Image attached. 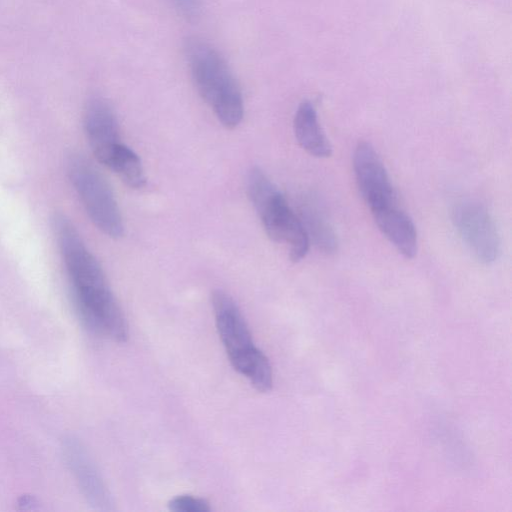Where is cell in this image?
<instances>
[{
    "label": "cell",
    "mask_w": 512,
    "mask_h": 512,
    "mask_svg": "<svg viewBox=\"0 0 512 512\" xmlns=\"http://www.w3.org/2000/svg\"><path fill=\"white\" fill-rule=\"evenodd\" d=\"M219 337L233 368L245 376L260 392H267L273 384L268 358L253 342L249 327L233 298L223 290L211 296Z\"/></svg>",
    "instance_id": "cell-2"
},
{
    "label": "cell",
    "mask_w": 512,
    "mask_h": 512,
    "mask_svg": "<svg viewBox=\"0 0 512 512\" xmlns=\"http://www.w3.org/2000/svg\"><path fill=\"white\" fill-rule=\"evenodd\" d=\"M36 505V501L31 496H22V498L19 500V506L23 510L33 509Z\"/></svg>",
    "instance_id": "cell-15"
},
{
    "label": "cell",
    "mask_w": 512,
    "mask_h": 512,
    "mask_svg": "<svg viewBox=\"0 0 512 512\" xmlns=\"http://www.w3.org/2000/svg\"><path fill=\"white\" fill-rule=\"evenodd\" d=\"M187 22H197L202 14V0H168Z\"/></svg>",
    "instance_id": "cell-14"
},
{
    "label": "cell",
    "mask_w": 512,
    "mask_h": 512,
    "mask_svg": "<svg viewBox=\"0 0 512 512\" xmlns=\"http://www.w3.org/2000/svg\"><path fill=\"white\" fill-rule=\"evenodd\" d=\"M168 508L174 512H209V503L191 495H179L168 502Z\"/></svg>",
    "instance_id": "cell-13"
},
{
    "label": "cell",
    "mask_w": 512,
    "mask_h": 512,
    "mask_svg": "<svg viewBox=\"0 0 512 512\" xmlns=\"http://www.w3.org/2000/svg\"><path fill=\"white\" fill-rule=\"evenodd\" d=\"M299 218L309 240H312L319 250L326 254L334 253L337 250V235L317 201L305 198L301 202Z\"/></svg>",
    "instance_id": "cell-11"
},
{
    "label": "cell",
    "mask_w": 512,
    "mask_h": 512,
    "mask_svg": "<svg viewBox=\"0 0 512 512\" xmlns=\"http://www.w3.org/2000/svg\"><path fill=\"white\" fill-rule=\"evenodd\" d=\"M64 457L89 504L97 510H112L111 496L82 444L68 436L62 445Z\"/></svg>",
    "instance_id": "cell-8"
},
{
    "label": "cell",
    "mask_w": 512,
    "mask_h": 512,
    "mask_svg": "<svg viewBox=\"0 0 512 512\" xmlns=\"http://www.w3.org/2000/svg\"><path fill=\"white\" fill-rule=\"evenodd\" d=\"M184 54L201 98L211 106L224 127H237L243 118V98L224 58L209 42L199 37L185 40Z\"/></svg>",
    "instance_id": "cell-1"
},
{
    "label": "cell",
    "mask_w": 512,
    "mask_h": 512,
    "mask_svg": "<svg viewBox=\"0 0 512 512\" xmlns=\"http://www.w3.org/2000/svg\"><path fill=\"white\" fill-rule=\"evenodd\" d=\"M107 167L113 170L130 188L140 189L146 183L140 158L123 143L116 148Z\"/></svg>",
    "instance_id": "cell-12"
},
{
    "label": "cell",
    "mask_w": 512,
    "mask_h": 512,
    "mask_svg": "<svg viewBox=\"0 0 512 512\" xmlns=\"http://www.w3.org/2000/svg\"><path fill=\"white\" fill-rule=\"evenodd\" d=\"M353 169L359 192L370 209L396 202L387 170L370 143L356 146Z\"/></svg>",
    "instance_id": "cell-6"
},
{
    "label": "cell",
    "mask_w": 512,
    "mask_h": 512,
    "mask_svg": "<svg viewBox=\"0 0 512 512\" xmlns=\"http://www.w3.org/2000/svg\"><path fill=\"white\" fill-rule=\"evenodd\" d=\"M375 223L397 251L406 258L417 253L418 240L412 219L396 202L371 209Z\"/></svg>",
    "instance_id": "cell-9"
},
{
    "label": "cell",
    "mask_w": 512,
    "mask_h": 512,
    "mask_svg": "<svg viewBox=\"0 0 512 512\" xmlns=\"http://www.w3.org/2000/svg\"><path fill=\"white\" fill-rule=\"evenodd\" d=\"M452 221L463 242L475 258L491 264L501 251V240L488 209L478 201L462 200L454 205Z\"/></svg>",
    "instance_id": "cell-4"
},
{
    "label": "cell",
    "mask_w": 512,
    "mask_h": 512,
    "mask_svg": "<svg viewBox=\"0 0 512 512\" xmlns=\"http://www.w3.org/2000/svg\"><path fill=\"white\" fill-rule=\"evenodd\" d=\"M68 175L89 218L110 238L124 233L123 218L111 187L86 158L75 155L68 161Z\"/></svg>",
    "instance_id": "cell-3"
},
{
    "label": "cell",
    "mask_w": 512,
    "mask_h": 512,
    "mask_svg": "<svg viewBox=\"0 0 512 512\" xmlns=\"http://www.w3.org/2000/svg\"><path fill=\"white\" fill-rule=\"evenodd\" d=\"M293 128L299 145L310 155L326 158L332 154V146L323 132L314 106L302 102L295 113Z\"/></svg>",
    "instance_id": "cell-10"
},
{
    "label": "cell",
    "mask_w": 512,
    "mask_h": 512,
    "mask_svg": "<svg viewBox=\"0 0 512 512\" xmlns=\"http://www.w3.org/2000/svg\"><path fill=\"white\" fill-rule=\"evenodd\" d=\"M83 123L94 156L107 166L116 148L122 143L112 107L103 99H92L85 108Z\"/></svg>",
    "instance_id": "cell-7"
},
{
    "label": "cell",
    "mask_w": 512,
    "mask_h": 512,
    "mask_svg": "<svg viewBox=\"0 0 512 512\" xmlns=\"http://www.w3.org/2000/svg\"><path fill=\"white\" fill-rule=\"evenodd\" d=\"M254 208L268 237L287 245L291 261L302 260L309 250L310 240L299 216L291 209L285 197L276 190Z\"/></svg>",
    "instance_id": "cell-5"
}]
</instances>
